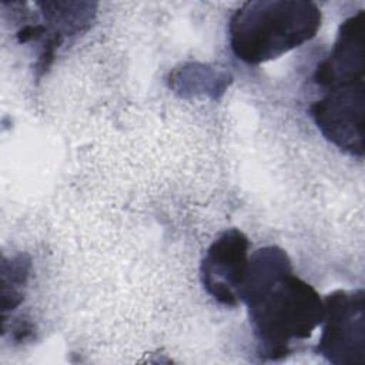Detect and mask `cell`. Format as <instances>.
<instances>
[{
    "mask_svg": "<svg viewBox=\"0 0 365 365\" xmlns=\"http://www.w3.org/2000/svg\"><path fill=\"white\" fill-rule=\"evenodd\" d=\"M238 298L248 308L262 354L279 359L292 341L307 339L324 319V299L317 289L297 277L279 247H264L250 258Z\"/></svg>",
    "mask_w": 365,
    "mask_h": 365,
    "instance_id": "6da1fadb",
    "label": "cell"
},
{
    "mask_svg": "<svg viewBox=\"0 0 365 365\" xmlns=\"http://www.w3.org/2000/svg\"><path fill=\"white\" fill-rule=\"evenodd\" d=\"M321 20L319 7L307 0L245 1L230 19V47L241 61L261 64L309 41Z\"/></svg>",
    "mask_w": 365,
    "mask_h": 365,
    "instance_id": "7a4b0ae2",
    "label": "cell"
},
{
    "mask_svg": "<svg viewBox=\"0 0 365 365\" xmlns=\"http://www.w3.org/2000/svg\"><path fill=\"white\" fill-rule=\"evenodd\" d=\"M322 332L317 354L334 365L365 361V294L364 289H336L324 299Z\"/></svg>",
    "mask_w": 365,
    "mask_h": 365,
    "instance_id": "3957f363",
    "label": "cell"
},
{
    "mask_svg": "<svg viewBox=\"0 0 365 365\" xmlns=\"http://www.w3.org/2000/svg\"><path fill=\"white\" fill-rule=\"evenodd\" d=\"M364 81L342 83L324 88L321 98L309 107L321 134L339 150L364 155Z\"/></svg>",
    "mask_w": 365,
    "mask_h": 365,
    "instance_id": "277c9868",
    "label": "cell"
},
{
    "mask_svg": "<svg viewBox=\"0 0 365 365\" xmlns=\"http://www.w3.org/2000/svg\"><path fill=\"white\" fill-rule=\"evenodd\" d=\"M248 248L247 235L230 228L214 240L201 261L200 272L205 291L225 307L240 302L238 289L248 265Z\"/></svg>",
    "mask_w": 365,
    "mask_h": 365,
    "instance_id": "5b68a950",
    "label": "cell"
},
{
    "mask_svg": "<svg viewBox=\"0 0 365 365\" xmlns=\"http://www.w3.org/2000/svg\"><path fill=\"white\" fill-rule=\"evenodd\" d=\"M364 10L348 17L338 30L331 53L314 73L321 88L342 83L364 81Z\"/></svg>",
    "mask_w": 365,
    "mask_h": 365,
    "instance_id": "8992f818",
    "label": "cell"
}]
</instances>
